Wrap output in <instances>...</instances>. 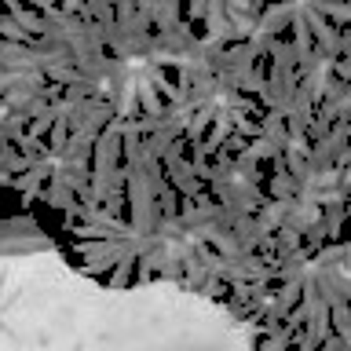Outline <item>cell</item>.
Listing matches in <instances>:
<instances>
[{
	"mask_svg": "<svg viewBox=\"0 0 351 351\" xmlns=\"http://www.w3.org/2000/svg\"><path fill=\"white\" fill-rule=\"evenodd\" d=\"M0 252H4V260L15 256V252H55V241L44 238V234H29V238L4 234V241H0Z\"/></svg>",
	"mask_w": 351,
	"mask_h": 351,
	"instance_id": "obj_1",
	"label": "cell"
},
{
	"mask_svg": "<svg viewBox=\"0 0 351 351\" xmlns=\"http://www.w3.org/2000/svg\"><path fill=\"white\" fill-rule=\"evenodd\" d=\"M260 128H263V136H267L271 143H278V147L285 150L289 147V125H285V114L282 110H267L260 121Z\"/></svg>",
	"mask_w": 351,
	"mask_h": 351,
	"instance_id": "obj_2",
	"label": "cell"
},
{
	"mask_svg": "<svg viewBox=\"0 0 351 351\" xmlns=\"http://www.w3.org/2000/svg\"><path fill=\"white\" fill-rule=\"evenodd\" d=\"M15 147H19V143H8V139L0 143V172H11V176H15V172H26V169H33V158H26V154L19 158Z\"/></svg>",
	"mask_w": 351,
	"mask_h": 351,
	"instance_id": "obj_3",
	"label": "cell"
},
{
	"mask_svg": "<svg viewBox=\"0 0 351 351\" xmlns=\"http://www.w3.org/2000/svg\"><path fill=\"white\" fill-rule=\"evenodd\" d=\"M136 260H139V252H125V256L117 260V267L110 271V289H125V285L132 282V271H136Z\"/></svg>",
	"mask_w": 351,
	"mask_h": 351,
	"instance_id": "obj_4",
	"label": "cell"
},
{
	"mask_svg": "<svg viewBox=\"0 0 351 351\" xmlns=\"http://www.w3.org/2000/svg\"><path fill=\"white\" fill-rule=\"evenodd\" d=\"M241 154H249L252 161H274V158L282 154V147H278V143H271L267 136H256V139H252Z\"/></svg>",
	"mask_w": 351,
	"mask_h": 351,
	"instance_id": "obj_5",
	"label": "cell"
},
{
	"mask_svg": "<svg viewBox=\"0 0 351 351\" xmlns=\"http://www.w3.org/2000/svg\"><path fill=\"white\" fill-rule=\"evenodd\" d=\"M322 219H326L329 238H337L340 227H344V219H348V202H329V205L322 208Z\"/></svg>",
	"mask_w": 351,
	"mask_h": 351,
	"instance_id": "obj_6",
	"label": "cell"
},
{
	"mask_svg": "<svg viewBox=\"0 0 351 351\" xmlns=\"http://www.w3.org/2000/svg\"><path fill=\"white\" fill-rule=\"evenodd\" d=\"M329 318H333V329H337V333L351 344V304H348V300L333 304V307H329Z\"/></svg>",
	"mask_w": 351,
	"mask_h": 351,
	"instance_id": "obj_7",
	"label": "cell"
},
{
	"mask_svg": "<svg viewBox=\"0 0 351 351\" xmlns=\"http://www.w3.org/2000/svg\"><path fill=\"white\" fill-rule=\"evenodd\" d=\"M0 29H4V40H19V44H26V40H33V33L26 29V26H19L11 15H4L0 19Z\"/></svg>",
	"mask_w": 351,
	"mask_h": 351,
	"instance_id": "obj_8",
	"label": "cell"
},
{
	"mask_svg": "<svg viewBox=\"0 0 351 351\" xmlns=\"http://www.w3.org/2000/svg\"><path fill=\"white\" fill-rule=\"evenodd\" d=\"M234 132H238V136H245V139H256V136H263V128L256 125V121H249V114L234 121Z\"/></svg>",
	"mask_w": 351,
	"mask_h": 351,
	"instance_id": "obj_9",
	"label": "cell"
},
{
	"mask_svg": "<svg viewBox=\"0 0 351 351\" xmlns=\"http://www.w3.org/2000/svg\"><path fill=\"white\" fill-rule=\"evenodd\" d=\"M337 77L351 84V59H348V55H340V59H337Z\"/></svg>",
	"mask_w": 351,
	"mask_h": 351,
	"instance_id": "obj_10",
	"label": "cell"
},
{
	"mask_svg": "<svg viewBox=\"0 0 351 351\" xmlns=\"http://www.w3.org/2000/svg\"><path fill=\"white\" fill-rule=\"evenodd\" d=\"M348 205H351V197H348Z\"/></svg>",
	"mask_w": 351,
	"mask_h": 351,
	"instance_id": "obj_11",
	"label": "cell"
}]
</instances>
